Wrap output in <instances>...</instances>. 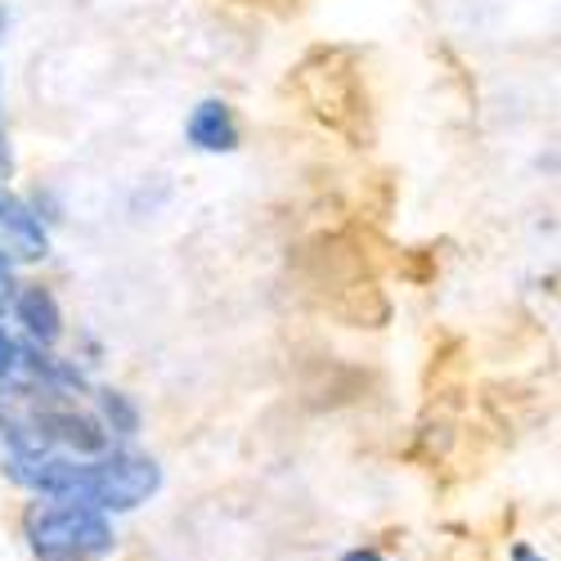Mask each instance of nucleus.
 Here are the masks:
<instances>
[{
    "mask_svg": "<svg viewBox=\"0 0 561 561\" xmlns=\"http://www.w3.org/2000/svg\"><path fill=\"white\" fill-rule=\"evenodd\" d=\"M162 490V467L145 454L126 449H104L95 458H81L72 503L100 507V512H135L139 503H149Z\"/></svg>",
    "mask_w": 561,
    "mask_h": 561,
    "instance_id": "f257e3e1",
    "label": "nucleus"
},
{
    "mask_svg": "<svg viewBox=\"0 0 561 561\" xmlns=\"http://www.w3.org/2000/svg\"><path fill=\"white\" fill-rule=\"evenodd\" d=\"M27 543L41 557H104V552H113L117 535H113L108 512L72 503V499H50V503L32 507Z\"/></svg>",
    "mask_w": 561,
    "mask_h": 561,
    "instance_id": "f03ea898",
    "label": "nucleus"
},
{
    "mask_svg": "<svg viewBox=\"0 0 561 561\" xmlns=\"http://www.w3.org/2000/svg\"><path fill=\"white\" fill-rule=\"evenodd\" d=\"M0 252L10 261H45L50 256V233H45L41 216L23 198H5V207H0Z\"/></svg>",
    "mask_w": 561,
    "mask_h": 561,
    "instance_id": "7ed1b4c3",
    "label": "nucleus"
},
{
    "mask_svg": "<svg viewBox=\"0 0 561 561\" xmlns=\"http://www.w3.org/2000/svg\"><path fill=\"white\" fill-rule=\"evenodd\" d=\"M184 139L198 149V153H233L239 149V117H233V108L225 100H203L190 108V117H184Z\"/></svg>",
    "mask_w": 561,
    "mask_h": 561,
    "instance_id": "20e7f679",
    "label": "nucleus"
},
{
    "mask_svg": "<svg viewBox=\"0 0 561 561\" xmlns=\"http://www.w3.org/2000/svg\"><path fill=\"white\" fill-rule=\"evenodd\" d=\"M10 310L23 323V333H27L32 346L50 351L64 337V310H59V301H55L50 288H23V293H14V306Z\"/></svg>",
    "mask_w": 561,
    "mask_h": 561,
    "instance_id": "39448f33",
    "label": "nucleus"
},
{
    "mask_svg": "<svg viewBox=\"0 0 561 561\" xmlns=\"http://www.w3.org/2000/svg\"><path fill=\"white\" fill-rule=\"evenodd\" d=\"M100 409H104V427H113L117 436H135L139 432V409L130 404V396L100 391Z\"/></svg>",
    "mask_w": 561,
    "mask_h": 561,
    "instance_id": "423d86ee",
    "label": "nucleus"
},
{
    "mask_svg": "<svg viewBox=\"0 0 561 561\" xmlns=\"http://www.w3.org/2000/svg\"><path fill=\"white\" fill-rule=\"evenodd\" d=\"M19 373H23V346L10 337V329H5V323H0V387H5V382H14Z\"/></svg>",
    "mask_w": 561,
    "mask_h": 561,
    "instance_id": "0eeeda50",
    "label": "nucleus"
},
{
    "mask_svg": "<svg viewBox=\"0 0 561 561\" xmlns=\"http://www.w3.org/2000/svg\"><path fill=\"white\" fill-rule=\"evenodd\" d=\"M14 293H19V284H14V261L0 252V314L14 306Z\"/></svg>",
    "mask_w": 561,
    "mask_h": 561,
    "instance_id": "6e6552de",
    "label": "nucleus"
},
{
    "mask_svg": "<svg viewBox=\"0 0 561 561\" xmlns=\"http://www.w3.org/2000/svg\"><path fill=\"white\" fill-rule=\"evenodd\" d=\"M342 561H387V557H382V552H373V548H351Z\"/></svg>",
    "mask_w": 561,
    "mask_h": 561,
    "instance_id": "1a4fd4ad",
    "label": "nucleus"
},
{
    "mask_svg": "<svg viewBox=\"0 0 561 561\" xmlns=\"http://www.w3.org/2000/svg\"><path fill=\"white\" fill-rule=\"evenodd\" d=\"M512 561H539V557H535L526 543H517V548H512Z\"/></svg>",
    "mask_w": 561,
    "mask_h": 561,
    "instance_id": "9d476101",
    "label": "nucleus"
},
{
    "mask_svg": "<svg viewBox=\"0 0 561 561\" xmlns=\"http://www.w3.org/2000/svg\"><path fill=\"white\" fill-rule=\"evenodd\" d=\"M10 167V149H5V130H0V171Z\"/></svg>",
    "mask_w": 561,
    "mask_h": 561,
    "instance_id": "9b49d317",
    "label": "nucleus"
},
{
    "mask_svg": "<svg viewBox=\"0 0 561 561\" xmlns=\"http://www.w3.org/2000/svg\"><path fill=\"white\" fill-rule=\"evenodd\" d=\"M41 561H95V557H41Z\"/></svg>",
    "mask_w": 561,
    "mask_h": 561,
    "instance_id": "f8f14e48",
    "label": "nucleus"
},
{
    "mask_svg": "<svg viewBox=\"0 0 561 561\" xmlns=\"http://www.w3.org/2000/svg\"><path fill=\"white\" fill-rule=\"evenodd\" d=\"M0 207H5V198H0Z\"/></svg>",
    "mask_w": 561,
    "mask_h": 561,
    "instance_id": "ddd939ff",
    "label": "nucleus"
}]
</instances>
